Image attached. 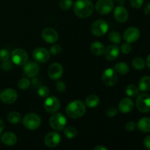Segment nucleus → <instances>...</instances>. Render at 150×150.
Segmentation results:
<instances>
[{"label":"nucleus","mask_w":150,"mask_h":150,"mask_svg":"<svg viewBox=\"0 0 150 150\" xmlns=\"http://www.w3.org/2000/svg\"><path fill=\"white\" fill-rule=\"evenodd\" d=\"M94 11V5L90 0H77L74 4V13L78 17L86 18Z\"/></svg>","instance_id":"1"},{"label":"nucleus","mask_w":150,"mask_h":150,"mask_svg":"<svg viewBox=\"0 0 150 150\" xmlns=\"http://www.w3.org/2000/svg\"><path fill=\"white\" fill-rule=\"evenodd\" d=\"M66 113L70 118H80L86 113V105L79 100H73L67 105L66 108Z\"/></svg>","instance_id":"2"},{"label":"nucleus","mask_w":150,"mask_h":150,"mask_svg":"<svg viewBox=\"0 0 150 150\" xmlns=\"http://www.w3.org/2000/svg\"><path fill=\"white\" fill-rule=\"evenodd\" d=\"M41 124V119L35 113H29L23 119V125L26 129L34 130L38 129Z\"/></svg>","instance_id":"3"},{"label":"nucleus","mask_w":150,"mask_h":150,"mask_svg":"<svg viewBox=\"0 0 150 150\" xmlns=\"http://www.w3.org/2000/svg\"><path fill=\"white\" fill-rule=\"evenodd\" d=\"M49 124L54 130L61 131L67 125V120L61 113H54L50 118Z\"/></svg>","instance_id":"4"},{"label":"nucleus","mask_w":150,"mask_h":150,"mask_svg":"<svg viewBox=\"0 0 150 150\" xmlns=\"http://www.w3.org/2000/svg\"><path fill=\"white\" fill-rule=\"evenodd\" d=\"M12 62L17 65H25L29 59V56L26 51L22 48H16L11 53Z\"/></svg>","instance_id":"5"},{"label":"nucleus","mask_w":150,"mask_h":150,"mask_svg":"<svg viewBox=\"0 0 150 150\" xmlns=\"http://www.w3.org/2000/svg\"><path fill=\"white\" fill-rule=\"evenodd\" d=\"M136 108L142 113L150 111V95L149 94L142 93L136 99Z\"/></svg>","instance_id":"6"},{"label":"nucleus","mask_w":150,"mask_h":150,"mask_svg":"<svg viewBox=\"0 0 150 150\" xmlns=\"http://www.w3.org/2000/svg\"><path fill=\"white\" fill-rule=\"evenodd\" d=\"M114 7L113 0H98L95 4V10L101 15H107L111 13Z\"/></svg>","instance_id":"7"},{"label":"nucleus","mask_w":150,"mask_h":150,"mask_svg":"<svg viewBox=\"0 0 150 150\" xmlns=\"http://www.w3.org/2000/svg\"><path fill=\"white\" fill-rule=\"evenodd\" d=\"M108 30V24L104 20H97L92 23L91 32L94 35L98 37L103 36Z\"/></svg>","instance_id":"8"},{"label":"nucleus","mask_w":150,"mask_h":150,"mask_svg":"<svg viewBox=\"0 0 150 150\" xmlns=\"http://www.w3.org/2000/svg\"><path fill=\"white\" fill-rule=\"evenodd\" d=\"M102 80L106 86H114L117 82V75L115 70L113 68L106 69L102 75Z\"/></svg>","instance_id":"9"},{"label":"nucleus","mask_w":150,"mask_h":150,"mask_svg":"<svg viewBox=\"0 0 150 150\" xmlns=\"http://www.w3.org/2000/svg\"><path fill=\"white\" fill-rule=\"evenodd\" d=\"M44 108L47 112L50 114H54L60 108L59 100L55 96L48 97L45 99L44 103Z\"/></svg>","instance_id":"10"},{"label":"nucleus","mask_w":150,"mask_h":150,"mask_svg":"<svg viewBox=\"0 0 150 150\" xmlns=\"http://www.w3.org/2000/svg\"><path fill=\"white\" fill-rule=\"evenodd\" d=\"M34 59L39 63H45L50 58V52L44 48H37L32 52Z\"/></svg>","instance_id":"11"},{"label":"nucleus","mask_w":150,"mask_h":150,"mask_svg":"<svg viewBox=\"0 0 150 150\" xmlns=\"http://www.w3.org/2000/svg\"><path fill=\"white\" fill-rule=\"evenodd\" d=\"M123 38L127 42H129V43L134 42L140 38V31L136 27H133V26L129 27L125 31L123 34Z\"/></svg>","instance_id":"12"},{"label":"nucleus","mask_w":150,"mask_h":150,"mask_svg":"<svg viewBox=\"0 0 150 150\" xmlns=\"http://www.w3.org/2000/svg\"><path fill=\"white\" fill-rule=\"evenodd\" d=\"M17 98V92L13 89H6L0 94V99L5 104H13Z\"/></svg>","instance_id":"13"},{"label":"nucleus","mask_w":150,"mask_h":150,"mask_svg":"<svg viewBox=\"0 0 150 150\" xmlns=\"http://www.w3.org/2000/svg\"><path fill=\"white\" fill-rule=\"evenodd\" d=\"M48 76L52 80H59L63 75V67L59 63L51 64L48 70Z\"/></svg>","instance_id":"14"},{"label":"nucleus","mask_w":150,"mask_h":150,"mask_svg":"<svg viewBox=\"0 0 150 150\" xmlns=\"http://www.w3.org/2000/svg\"><path fill=\"white\" fill-rule=\"evenodd\" d=\"M61 142V136L57 132H50L45 136V144L50 148H54L58 146Z\"/></svg>","instance_id":"15"},{"label":"nucleus","mask_w":150,"mask_h":150,"mask_svg":"<svg viewBox=\"0 0 150 150\" xmlns=\"http://www.w3.org/2000/svg\"><path fill=\"white\" fill-rule=\"evenodd\" d=\"M42 38L44 41L48 43H54L59 39V35L55 29L52 28H46L42 32Z\"/></svg>","instance_id":"16"},{"label":"nucleus","mask_w":150,"mask_h":150,"mask_svg":"<svg viewBox=\"0 0 150 150\" xmlns=\"http://www.w3.org/2000/svg\"><path fill=\"white\" fill-rule=\"evenodd\" d=\"M39 71V65L34 62H29L26 63L23 67V73L29 78H35V76H38Z\"/></svg>","instance_id":"17"},{"label":"nucleus","mask_w":150,"mask_h":150,"mask_svg":"<svg viewBox=\"0 0 150 150\" xmlns=\"http://www.w3.org/2000/svg\"><path fill=\"white\" fill-rule=\"evenodd\" d=\"M114 16L119 23H125L128 18V12L122 6H118L114 10Z\"/></svg>","instance_id":"18"},{"label":"nucleus","mask_w":150,"mask_h":150,"mask_svg":"<svg viewBox=\"0 0 150 150\" xmlns=\"http://www.w3.org/2000/svg\"><path fill=\"white\" fill-rule=\"evenodd\" d=\"M105 57L109 61H114L117 57L120 56V50L118 45H111L107 47L106 49L105 50Z\"/></svg>","instance_id":"19"},{"label":"nucleus","mask_w":150,"mask_h":150,"mask_svg":"<svg viewBox=\"0 0 150 150\" xmlns=\"http://www.w3.org/2000/svg\"><path fill=\"white\" fill-rule=\"evenodd\" d=\"M133 107H134L133 101L127 98L122 99L119 103V110L124 114L130 112L133 109Z\"/></svg>","instance_id":"20"},{"label":"nucleus","mask_w":150,"mask_h":150,"mask_svg":"<svg viewBox=\"0 0 150 150\" xmlns=\"http://www.w3.org/2000/svg\"><path fill=\"white\" fill-rule=\"evenodd\" d=\"M1 141L7 146H13L17 142V136L12 132H6L1 136Z\"/></svg>","instance_id":"21"},{"label":"nucleus","mask_w":150,"mask_h":150,"mask_svg":"<svg viewBox=\"0 0 150 150\" xmlns=\"http://www.w3.org/2000/svg\"><path fill=\"white\" fill-rule=\"evenodd\" d=\"M137 127L140 131L143 133H149L150 132V118L144 117L139 121Z\"/></svg>","instance_id":"22"},{"label":"nucleus","mask_w":150,"mask_h":150,"mask_svg":"<svg viewBox=\"0 0 150 150\" xmlns=\"http://www.w3.org/2000/svg\"><path fill=\"white\" fill-rule=\"evenodd\" d=\"M91 52L95 56H101L105 52V46L100 42H94L90 47Z\"/></svg>","instance_id":"23"},{"label":"nucleus","mask_w":150,"mask_h":150,"mask_svg":"<svg viewBox=\"0 0 150 150\" xmlns=\"http://www.w3.org/2000/svg\"><path fill=\"white\" fill-rule=\"evenodd\" d=\"M139 90L142 92H146L150 90V77L149 76H144L139 81Z\"/></svg>","instance_id":"24"},{"label":"nucleus","mask_w":150,"mask_h":150,"mask_svg":"<svg viewBox=\"0 0 150 150\" xmlns=\"http://www.w3.org/2000/svg\"><path fill=\"white\" fill-rule=\"evenodd\" d=\"M100 99L98 96L95 95H90L86 98L85 101V105L89 108H95L99 104Z\"/></svg>","instance_id":"25"},{"label":"nucleus","mask_w":150,"mask_h":150,"mask_svg":"<svg viewBox=\"0 0 150 150\" xmlns=\"http://www.w3.org/2000/svg\"><path fill=\"white\" fill-rule=\"evenodd\" d=\"M21 115L20 113L16 112V111H12L9 113L7 116V120L11 124H18L21 121Z\"/></svg>","instance_id":"26"},{"label":"nucleus","mask_w":150,"mask_h":150,"mask_svg":"<svg viewBox=\"0 0 150 150\" xmlns=\"http://www.w3.org/2000/svg\"><path fill=\"white\" fill-rule=\"evenodd\" d=\"M114 70L121 75H125L129 72V66L125 62H119L116 64Z\"/></svg>","instance_id":"27"},{"label":"nucleus","mask_w":150,"mask_h":150,"mask_svg":"<svg viewBox=\"0 0 150 150\" xmlns=\"http://www.w3.org/2000/svg\"><path fill=\"white\" fill-rule=\"evenodd\" d=\"M126 95L130 98H135L139 92V89L134 84H130L126 87Z\"/></svg>","instance_id":"28"},{"label":"nucleus","mask_w":150,"mask_h":150,"mask_svg":"<svg viewBox=\"0 0 150 150\" xmlns=\"http://www.w3.org/2000/svg\"><path fill=\"white\" fill-rule=\"evenodd\" d=\"M132 66H133V67L135 70H143L145 67V62L141 57H136L132 62Z\"/></svg>","instance_id":"29"},{"label":"nucleus","mask_w":150,"mask_h":150,"mask_svg":"<svg viewBox=\"0 0 150 150\" xmlns=\"http://www.w3.org/2000/svg\"><path fill=\"white\" fill-rule=\"evenodd\" d=\"M108 38H109V40L115 45L120 44L121 42V35L118 32H116V31L110 32Z\"/></svg>","instance_id":"30"},{"label":"nucleus","mask_w":150,"mask_h":150,"mask_svg":"<svg viewBox=\"0 0 150 150\" xmlns=\"http://www.w3.org/2000/svg\"><path fill=\"white\" fill-rule=\"evenodd\" d=\"M64 134L67 139H72L76 137L77 135V130L73 127H67V128L64 129Z\"/></svg>","instance_id":"31"},{"label":"nucleus","mask_w":150,"mask_h":150,"mask_svg":"<svg viewBox=\"0 0 150 150\" xmlns=\"http://www.w3.org/2000/svg\"><path fill=\"white\" fill-rule=\"evenodd\" d=\"M31 82L28 79H26V78H23V79H21L18 83V86L22 90H25V89H28V88L30 86Z\"/></svg>","instance_id":"32"},{"label":"nucleus","mask_w":150,"mask_h":150,"mask_svg":"<svg viewBox=\"0 0 150 150\" xmlns=\"http://www.w3.org/2000/svg\"><path fill=\"white\" fill-rule=\"evenodd\" d=\"M73 5L72 0H60L59 7L63 10H68Z\"/></svg>","instance_id":"33"},{"label":"nucleus","mask_w":150,"mask_h":150,"mask_svg":"<svg viewBox=\"0 0 150 150\" xmlns=\"http://www.w3.org/2000/svg\"><path fill=\"white\" fill-rule=\"evenodd\" d=\"M38 95L41 98H47L49 95V89L46 86H40L38 88Z\"/></svg>","instance_id":"34"},{"label":"nucleus","mask_w":150,"mask_h":150,"mask_svg":"<svg viewBox=\"0 0 150 150\" xmlns=\"http://www.w3.org/2000/svg\"><path fill=\"white\" fill-rule=\"evenodd\" d=\"M10 59V53L5 48H2L0 50V60L1 62L7 61Z\"/></svg>","instance_id":"35"},{"label":"nucleus","mask_w":150,"mask_h":150,"mask_svg":"<svg viewBox=\"0 0 150 150\" xmlns=\"http://www.w3.org/2000/svg\"><path fill=\"white\" fill-rule=\"evenodd\" d=\"M118 112V109L115 107H110V108H107L106 111H105V114L107 117H115Z\"/></svg>","instance_id":"36"},{"label":"nucleus","mask_w":150,"mask_h":150,"mask_svg":"<svg viewBox=\"0 0 150 150\" xmlns=\"http://www.w3.org/2000/svg\"><path fill=\"white\" fill-rule=\"evenodd\" d=\"M12 67H13V62L10 61L9 59L7 60V61L2 62L1 64V68L3 70H5V71L11 70Z\"/></svg>","instance_id":"37"},{"label":"nucleus","mask_w":150,"mask_h":150,"mask_svg":"<svg viewBox=\"0 0 150 150\" xmlns=\"http://www.w3.org/2000/svg\"><path fill=\"white\" fill-rule=\"evenodd\" d=\"M50 52L54 55H57V54H60L62 52V47L58 44L56 45H53L50 48Z\"/></svg>","instance_id":"38"},{"label":"nucleus","mask_w":150,"mask_h":150,"mask_svg":"<svg viewBox=\"0 0 150 150\" xmlns=\"http://www.w3.org/2000/svg\"><path fill=\"white\" fill-rule=\"evenodd\" d=\"M132 50V46L130 45V43L129 42H126V43L122 44L121 47V51L123 54H127L131 51Z\"/></svg>","instance_id":"39"},{"label":"nucleus","mask_w":150,"mask_h":150,"mask_svg":"<svg viewBox=\"0 0 150 150\" xmlns=\"http://www.w3.org/2000/svg\"><path fill=\"white\" fill-rule=\"evenodd\" d=\"M130 4L135 9H139L143 5L144 0H130Z\"/></svg>","instance_id":"40"},{"label":"nucleus","mask_w":150,"mask_h":150,"mask_svg":"<svg viewBox=\"0 0 150 150\" xmlns=\"http://www.w3.org/2000/svg\"><path fill=\"white\" fill-rule=\"evenodd\" d=\"M56 88H57V90L59 92H64L65 91L66 86L64 84V82L62 81H58L56 84Z\"/></svg>","instance_id":"41"},{"label":"nucleus","mask_w":150,"mask_h":150,"mask_svg":"<svg viewBox=\"0 0 150 150\" xmlns=\"http://www.w3.org/2000/svg\"><path fill=\"white\" fill-rule=\"evenodd\" d=\"M136 127H137V126H136V123H135L134 122L132 121L128 122L125 125V129L127 130H128V131H133V130L136 128Z\"/></svg>","instance_id":"42"},{"label":"nucleus","mask_w":150,"mask_h":150,"mask_svg":"<svg viewBox=\"0 0 150 150\" xmlns=\"http://www.w3.org/2000/svg\"><path fill=\"white\" fill-rule=\"evenodd\" d=\"M144 144L146 149L150 150V136H146L144 140Z\"/></svg>","instance_id":"43"},{"label":"nucleus","mask_w":150,"mask_h":150,"mask_svg":"<svg viewBox=\"0 0 150 150\" xmlns=\"http://www.w3.org/2000/svg\"><path fill=\"white\" fill-rule=\"evenodd\" d=\"M144 13L146 16H150V3H146L144 7Z\"/></svg>","instance_id":"44"},{"label":"nucleus","mask_w":150,"mask_h":150,"mask_svg":"<svg viewBox=\"0 0 150 150\" xmlns=\"http://www.w3.org/2000/svg\"><path fill=\"white\" fill-rule=\"evenodd\" d=\"M4 129V122H3V120L0 118V135H1V133L3 132Z\"/></svg>","instance_id":"45"},{"label":"nucleus","mask_w":150,"mask_h":150,"mask_svg":"<svg viewBox=\"0 0 150 150\" xmlns=\"http://www.w3.org/2000/svg\"><path fill=\"white\" fill-rule=\"evenodd\" d=\"M32 83L35 85V86H38V85H40V83L39 79H32Z\"/></svg>","instance_id":"46"},{"label":"nucleus","mask_w":150,"mask_h":150,"mask_svg":"<svg viewBox=\"0 0 150 150\" xmlns=\"http://www.w3.org/2000/svg\"><path fill=\"white\" fill-rule=\"evenodd\" d=\"M95 150H107V148L104 147L103 146H101V145H99V146H97L94 148Z\"/></svg>","instance_id":"47"},{"label":"nucleus","mask_w":150,"mask_h":150,"mask_svg":"<svg viewBox=\"0 0 150 150\" xmlns=\"http://www.w3.org/2000/svg\"><path fill=\"white\" fill-rule=\"evenodd\" d=\"M146 66H147L149 68H150V54L148 56V57L146 58Z\"/></svg>","instance_id":"48"},{"label":"nucleus","mask_w":150,"mask_h":150,"mask_svg":"<svg viewBox=\"0 0 150 150\" xmlns=\"http://www.w3.org/2000/svg\"><path fill=\"white\" fill-rule=\"evenodd\" d=\"M114 1H116L117 3H119L120 4H122V5L124 4L125 2V0H114Z\"/></svg>","instance_id":"49"}]
</instances>
